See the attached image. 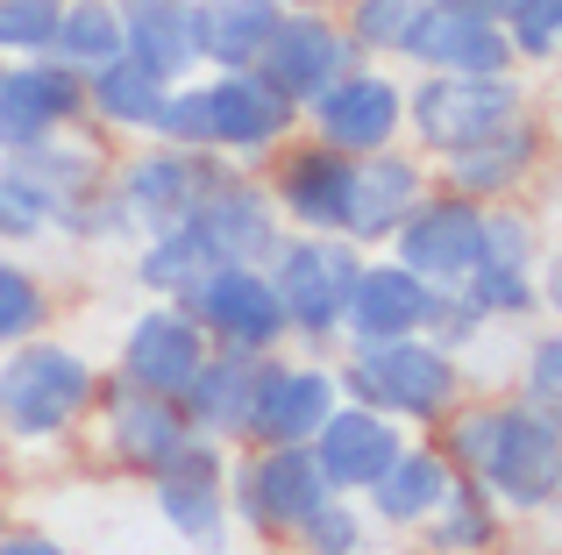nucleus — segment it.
I'll list each match as a JSON object with an SVG mask.
<instances>
[{"mask_svg": "<svg viewBox=\"0 0 562 555\" xmlns=\"http://www.w3.org/2000/svg\"><path fill=\"white\" fill-rule=\"evenodd\" d=\"M43 57L71 65L79 79H86V71H100V65H114V57H128L114 0H65V8H57V29H50V50H43Z\"/></svg>", "mask_w": 562, "mask_h": 555, "instance_id": "nucleus-34", "label": "nucleus"}, {"mask_svg": "<svg viewBox=\"0 0 562 555\" xmlns=\"http://www.w3.org/2000/svg\"><path fill=\"white\" fill-rule=\"evenodd\" d=\"M398 555H420V548H398Z\"/></svg>", "mask_w": 562, "mask_h": 555, "instance_id": "nucleus-49", "label": "nucleus"}, {"mask_svg": "<svg viewBox=\"0 0 562 555\" xmlns=\"http://www.w3.org/2000/svg\"><path fill=\"white\" fill-rule=\"evenodd\" d=\"M200 100H206V157H221V165L263 171L300 136V107L278 100L257 71H200Z\"/></svg>", "mask_w": 562, "mask_h": 555, "instance_id": "nucleus-8", "label": "nucleus"}, {"mask_svg": "<svg viewBox=\"0 0 562 555\" xmlns=\"http://www.w3.org/2000/svg\"><path fill=\"white\" fill-rule=\"evenodd\" d=\"M221 491H228L235 534H249V542H263V548H285L292 534H300V520L314 513L321 499H335L306 449H228Z\"/></svg>", "mask_w": 562, "mask_h": 555, "instance_id": "nucleus-6", "label": "nucleus"}, {"mask_svg": "<svg viewBox=\"0 0 562 555\" xmlns=\"http://www.w3.org/2000/svg\"><path fill=\"white\" fill-rule=\"evenodd\" d=\"M541 171H549V122H541V114H520V122H506L498 136L470 143V150H456V157H435V185L456 193V200H470V207L527 200Z\"/></svg>", "mask_w": 562, "mask_h": 555, "instance_id": "nucleus-13", "label": "nucleus"}, {"mask_svg": "<svg viewBox=\"0 0 562 555\" xmlns=\"http://www.w3.org/2000/svg\"><path fill=\"white\" fill-rule=\"evenodd\" d=\"M513 399L535 406V414H562V335L541 328L520 349V377H513Z\"/></svg>", "mask_w": 562, "mask_h": 555, "instance_id": "nucleus-40", "label": "nucleus"}, {"mask_svg": "<svg viewBox=\"0 0 562 555\" xmlns=\"http://www.w3.org/2000/svg\"><path fill=\"white\" fill-rule=\"evenodd\" d=\"M420 8H427V0H342V8H335V22L349 29L357 57H371V65H392Z\"/></svg>", "mask_w": 562, "mask_h": 555, "instance_id": "nucleus-37", "label": "nucleus"}, {"mask_svg": "<svg viewBox=\"0 0 562 555\" xmlns=\"http://www.w3.org/2000/svg\"><path fill=\"white\" fill-rule=\"evenodd\" d=\"M470 8H477V14H492V22H506V14L520 8V0H470Z\"/></svg>", "mask_w": 562, "mask_h": 555, "instance_id": "nucleus-45", "label": "nucleus"}, {"mask_svg": "<svg viewBox=\"0 0 562 555\" xmlns=\"http://www.w3.org/2000/svg\"><path fill=\"white\" fill-rule=\"evenodd\" d=\"M8 463H14V449H8V442H0V471H8Z\"/></svg>", "mask_w": 562, "mask_h": 555, "instance_id": "nucleus-47", "label": "nucleus"}, {"mask_svg": "<svg viewBox=\"0 0 562 555\" xmlns=\"http://www.w3.org/2000/svg\"><path fill=\"white\" fill-rule=\"evenodd\" d=\"M0 555H71L65 542H57V534H43V528H0Z\"/></svg>", "mask_w": 562, "mask_h": 555, "instance_id": "nucleus-44", "label": "nucleus"}, {"mask_svg": "<svg viewBox=\"0 0 562 555\" xmlns=\"http://www.w3.org/2000/svg\"><path fill=\"white\" fill-rule=\"evenodd\" d=\"M221 477H228V449L206 442V434H192L186 456H179V463H165V471L150 477V506H157V520H165V534H171V542H186L192 555L228 548V534H235Z\"/></svg>", "mask_w": 562, "mask_h": 555, "instance_id": "nucleus-20", "label": "nucleus"}, {"mask_svg": "<svg viewBox=\"0 0 562 555\" xmlns=\"http://www.w3.org/2000/svg\"><path fill=\"white\" fill-rule=\"evenodd\" d=\"M484 335H492V328H484V320L463 306V292H441V299H435V320H427V342H441L449 356H470V349H477Z\"/></svg>", "mask_w": 562, "mask_h": 555, "instance_id": "nucleus-43", "label": "nucleus"}, {"mask_svg": "<svg viewBox=\"0 0 562 555\" xmlns=\"http://www.w3.org/2000/svg\"><path fill=\"white\" fill-rule=\"evenodd\" d=\"M435 299H441V292L427 285V278H413L406 264H392L384 250H371V257H363V271H357V285H349V306H342V349L427 335Z\"/></svg>", "mask_w": 562, "mask_h": 555, "instance_id": "nucleus-21", "label": "nucleus"}, {"mask_svg": "<svg viewBox=\"0 0 562 555\" xmlns=\"http://www.w3.org/2000/svg\"><path fill=\"white\" fill-rule=\"evenodd\" d=\"M513 534V520L498 513V499L470 477H456V491L427 513L420 528V555H498Z\"/></svg>", "mask_w": 562, "mask_h": 555, "instance_id": "nucleus-30", "label": "nucleus"}, {"mask_svg": "<svg viewBox=\"0 0 562 555\" xmlns=\"http://www.w3.org/2000/svg\"><path fill=\"white\" fill-rule=\"evenodd\" d=\"M456 491V463L441 456L427 434H413L406 449H398L392 463H384V477L371 491H363V513H371V528L378 534H420L427 528V513H435L441 499Z\"/></svg>", "mask_w": 562, "mask_h": 555, "instance_id": "nucleus-26", "label": "nucleus"}, {"mask_svg": "<svg viewBox=\"0 0 562 555\" xmlns=\"http://www.w3.org/2000/svg\"><path fill=\"white\" fill-rule=\"evenodd\" d=\"M171 86L157 71H143L136 57H114V65L86 71V122L100 136H122V143H150L157 136V107H165Z\"/></svg>", "mask_w": 562, "mask_h": 555, "instance_id": "nucleus-29", "label": "nucleus"}, {"mask_svg": "<svg viewBox=\"0 0 562 555\" xmlns=\"http://www.w3.org/2000/svg\"><path fill=\"white\" fill-rule=\"evenodd\" d=\"M0 79H8V57H0Z\"/></svg>", "mask_w": 562, "mask_h": 555, "instance_id": "nucleus-48", "label": "nucleus"}, {"mask_svg": "<svg viewBox=\"0 0 562 555\" xmlns=\"http://www.w3.org/2000/svg\"><path fill=\"white\" fill-rule=\"evenodd\" d=\"M257 179H263V193H271V207H278L285 228H300V236H342L357 157L328 150V143H314V136H292Z\"/></svg>", "mask_w": 562, "mask_h": 555, "instance_id": "nucleus-15", "label": "nucleus"}, {"mask_svg": "<svg viewBox=\"0 0 562 555\" xmlns=\"http://www.w3.org/2000/svg\"><path fill=\"white\" fill-rule=\"evenodd\" d=\"M100 385H108L100 356L65 342L57 328L0 349V442L29 449V456L79 442L100 406Z\"/></svg>", "mask_w": 562, "mask_h": 555, "instance_id": "nucleus-2", "label": "nucleus"}, {"mask_svg": "<svg viewBox=\"0 0 562 555\" xmlns=\"http://www.w3.org/2000/svg\"><path fill=\"white\" fill-rule=\"evenodd\" d=\"M535 114V79L527 71H498V79H441V71H413L406 79V150L456 157L470 143L498 136L506 122Z\"/></svg>", "mask_w": 562, "mask_h": 555, "instance_id": "nucleus-5", "label": "nucleus"}, {"mask_svg": "<svg viewBox=\"0 0 562 555\" xmlns=\"http://www.w3.org/2000/svg\"><path fill=\"white\" fill-rule=\"evenodd\" d=\"M214 271V257H206V242L192 236V228H157V236H143L136 250H128V285L143 292V299H186L200 278Z\"/></svg>", "mask_w": 562, "mask_h": 555, "instance_id": "nucleus-33", "label": "nucleus"}, {"mask_svg": "<svg viewBox=\"0 0 562 555\" xmlns=\"http://www.w3.org/2000/svg\"><path fill=\"white\" fill-rule=\"evenodd\" d=\"M186 228L206 242L214 264H257V271L271 264V250L285 242V222H278L263 179L243 171V165H221L214 179H206V193H200V207L186 214Z\"/></svg>", "mask_w": 562, "mask_h": 555, "instance_id": "nucleus-16", "label": "nucleus"}, {"mask_svg": "<svg viewBox=\"0 0 562 555\" xmlns=\"http://www.w3.org/2000/svg\"><path fill=\"white\" fill-rule=\"evenodd\" d=\"M206 349L214 342L192 328V314L179 299H143L136 314H128L122 342H114L108 377H122V385H136V392H157V399H186V385L200 377Z\"/></svg>", "mask_w": 562, "mask_h": 555, "instance_id": "nucleus-14", "label": "nucleus"}, {"mask_svg": "<svg viewBox=\"0 0 562 555\" xmlns=\"http://www.w3.org/2000/svg\"><path fill=\"white\" fill-rule=\"evenodd\" d=\"M398 65L441 71V79H498V71H520L506 50V29L492 14H477L470 0H427L413 14L406 43H398Z\"/></svg>", "mask_w": 562, "mask_h": 555, "instance_id": "nucleus-18", "label": "nucleus"}, {"mask_svg": "<svg viewBox=\"0 0 562 555\" xmlns=\"http://www.w3.org/2000/svg\"><path fill=\"white\" fill-rule=\"evenodd\" d=\"M263 363L271 356H243V349H206L200 377L186 385V420L192 434L221 449H243L249 442V406H257V385H263Z\"/></svg>", "mask_w": 562, "mask_h": 555, "instance_id": "nucleus-27", "label": "nucleus"}, {"mask_svg": "<svg viewBox=\"0 0 562 555\" xmlns=\"http://www.w3.org/2000/svg\"><path fill=\"white\" fill-rule=\"evenodd\" d=\"M0 171H8L29 200H43V214L57 222V214H71L79 200H93L100 185H108L114 150L100 136H86V128H65V136H43V143L8 150V157H0Z\"/></svg>", "mask_w": 562, "mask_h": 555, "instance_id": "nucleus-22", "label": "nucleus"}, {"mask_svg": "<svg viewBox=\"0 0 562 555\" xmlns=\"http://www.w3.org/2000/svg\"><path fill=\"white\" fill-rule=\"evenodd\" d=\"M221 171V157H200V150H171V143H128L108 171V193L122 200L128 228L157 236V228H179L192 207H200L206 179Z\"/></svg>", "mask_w": 562, "mask_h": 555, "instance_id": "nucleus-10", "label": "nucleus"}, {"mask_svg": "<svg viewBox=\"0 0 562 555\" xmlns=\"http://www.w3.org/2000/svg\"><path fill=\"white\" fill-rule=\"evenodd\" d=\"M285 8L292 0H192L186 8L192 71H249Z\"/></svg>", "mask_w": 562, "mask_h": 555, "instance_id": "nucleus-28", "label": "nucleus"}, {"mask_svg": "<svg viewBox=\"0 0 562 555\" xmlns=\"http://www.w3.org/2000/svg\"><path fill=\"white\" fill-rule=\"evenodd\" d=\"M413 434L398 428V420L371 414V406L342 399L328 420L314 428V442H306V456H314V471L328 477V491H342V499H363V491L384 477V463L406 449Z\"/></svg>", "mask_w": 562, "mask_h": 555, "instance_id": "nucleus-25", "label": "nucleus"}, {"mask_svg": "<svg viewBox=\"0 0 562 555\" xmlns=\"http://www.w3.org/2000/svg\"><path fill=\"white\" fill-rule=\"evenodd\" d=\"M342 406V385H335V356H292L278 349L263 363L257 406H249V442L243 449H306L314 428Z\"/></svg>", "mask_w": 562, "mask_h": 555, "instance_id": "nucleus-17", "label": "nucleus"}, {"mask_svg": "<svg viewBox=\"0 0 562 555\" xmlns=\"http://www.w3.org/2000/svg\"><path fill=\"white\" fill-rule=\"evenodd\" d=\"M50 236V214H43V200H29L22 185L8 179V171H0V250H36V242Z\"/></svg>", "mask_w": 562, "mask_h": 555, "instance_id": "nucleus-42", "label": "nucleus"}, {"mask_svg": "<svg viewBox=\"0 0 562 555\" xmlns=\"http://www.w3.org/2000/svg\"><path fill=\"white\" fill-rule=\"evenodd\" d=\"M0 157H8V143H0Z\"/></svg>", "mask_w": 562, "mask_h": 555, "instance_id": "nucleus-50", "label": "nucleus"}, {"mask_svg": "<svg viewBox=\"0 0 562 555\" xmlns=\"http://www.w3.org/2000/svg\"><path fill=\"white\" fill-rule=\"evenodd\" d=\"M57 328V292L29 257L0 250V349L29 342V335H50Z\"/></svg>", "mask_w": 562, "mask_h": 555, "instance_id": "nucleus-35", "label": "nucleus"}, {"mask_svg": "<svg viewBox=\"0 0 562 555\" xmlns=\"http://www.w3.org/2000/svg\"><path fill=\"white\" fill-rule=\"evenodd\" d=\"M86 428H93L100 463H114L122 477H143V485L192 449L186 406L179 399H157V392H136V385H122V377L100 385V406H93Z\"/></svg>", "mask_w": 562, "mask_h": 555, "instance_id": "nucleus-9", "label": "nucleus"}, {"mask_svg": "<svg viewBox=\"0 0 562 555\" xmlns=\"http://www.w3.org/2000/svg\"><path fill=\"white\" fill-rule=\"evenodd\" d=\"M65 0H0V57H43L50 50V29Z\"/></svg>", "mask_w": 562, "mask_h": 555, "instance_id": "nucleus-41", "label": "nucleus"}, {"mask_svg": "<svg viewBox=\"0 0 562 555\" xmlns=\"http://www.w3.org/2000/svg\"><path fill=\"white\" fill-rule=\"evenodd\" d=\"M335 385H342V399H357V406H371V414L398 420L406 434H435L441 420L470 399L463 356H449V349L427 342V335L335 349Z\"/></svg>", "mask_w": 562, "mask_h": 555, "instance_id": "nucleus-3", "label": "nucleus"}, {"mask_svg": "<svg viewBox=\"0 0 562 555\" xmlns=\"http://www.w3.org/2000/svg\"><path fill=\"white\" fill-rule=\"evenodd\" d=\"M498 29H506V50L520 71H549L562 57V0H520Z\"/></svg>", "mask_w": 562, "mask_h": 555, "instance_id": "nucleus-39", "label": "nucleus"}, {"mask_svg": "<svg viewBox=\"0 0 562 555\" xmlns=\"http://www.w3.org/2000/svg\"><path fill=\"white\" fill-rule=\"evenodd\" d=\"M463 306L484 320V328H498V320H535L541 306H555V250L541 257L535 271H513V264H477L463 278Z\"/></svg>", "mask_w": 562, "mask_h": 555, "instance_id": "nucleus-32", "label": "nucleus"}, {"mask_svg": "<svg viewBox=\"0 0 562 555\" xmlns=\"http://www.w3.org/2000/svg\"><path fill=\"white\" fill-rule=\"evenodd\" d=\"M214 555H228V548H214Z\"/></svg>", "mask_w": 562, "mask_h": 555, "instance_id": "nucleus-52", "label": "nucleus"}, {"mask_svg": "<svg viewBox=\"0 0 562 555\" xmlns=\"http://www.w3.org/2000/svg\"><path fill=\"white\" fill-rule=\"evenodd\" d=\"M435 193V165H427L420 150H378V157H357V179H349V222H342V236L357 242L363 257L384 250L392 242V228L406 222L420 200Z\"/></svg>", "mask_w": 562, "mask_h": 555, "instance_id": "nucleus-23", "label": "nucleus"}, {"mask_svg": "<svg viewBox=\"0 0 562 555\" xmlns=\"http://www.w3.org/2000/svg\"><path fill=\"white\" fill-rule=\"evenodd\" d=\"M384 257L406 264L413 278H427L435 292H456L470 271H477V257H484V207H470V200H456V193L435 185V193L392 228Z\"/></svg>", "mask_w": 562, "mask_h": 555, "instance_id": "nucleus-19", "label": "nucleus"}, {"mask_svg": "<svg viewBox=\"0 0 562 555\" xmlns=\"http://www.w3.org/2000/svg\"><path fill=\"white\" fill-rule=\"evenodd\" d=\"M0 528H8V513H0Z\"/></svg>", "mask_w": 562, "mask_h": 555, "instance_id": "nucleus-51", "label": "nucleus"}, {"mask_svg": "<svg viewBox=\"0 0 562 555\" xmlns=\"http://www.w3.org/2000/svg\"><path fill=\"white\" fill-rule=\"evenodd\" d=\"M292 8H321V14H335V8H342V0H292Z\"/></svg>", "mask_w": 562, "mask_h": 555, "instance_id": "nucleus-46", "label": "nucleus"}, {"mask_svg": "<svg viewBox=\"0 0 562 555\" xmlns=\"http://www.w3.org/2000/svg\"><path fill=\"white\" fill-rule=\"evenodd\" d=\"M300 136L328 143L342 157H378L406 143V79L392 65H349L314 107H300Z\"/></svg>", "mask_w": 562, "mask_h": 555, "instance_id": "nucleus-7", "label": "nucleus"}, {"mask_svg": "<svg viewBox=\"0 0 562 555\" xmlns=\"http://www.w3.org/2000/svg\"><path fill=\"white\" fill-rule=\"evenodd\" d=\"M541 257H549V222H541L535 207H520V200H506V207H484V257H477V264L535 271Z\"/></svg>", "mask_w": 562, "mask_h": 555, "instance_id": "nucleus-38", "label": "nucleus"}, {"mask_svg": "<svg viewBox=\"0 0 562 555\" xmlns=\"http://www.w3.org/2000/svg\"><path fill=\"white\" fill-rule=\"evenodd\" d=\"M65 128H86V79L57 57H14L0 79V143L22 150Z\"/></svg>", "mask_w": 562, "mask_h": 555, "instance_id": "nucleus-24", "label": "nucleus"}, {"mask_svg": "<svg viewBox=\"0 0 562 555\" xmlns=\"http://www.w3.org/2000/svg\"><path fill=\"white\" fill-rule=\"evenodd\" d=\"M357 271H363V250L349 236H300V228H285L263 278H271L278 306H285V335L300 356H335L342 349V306H349Z\"/></svg>", "mask_w": 562, "mask_h": 555, "instance_id": "nucleus-4", "label": "nucleus"}, {"mask_svg": "<svg viewBox=\"0 0 562 555\" xmlns=\"http://www.w3.org/2000/svg\"><path fill=\"white\" fill-rule=\"evenodd\" d=\"M427 442L456 463V477L484 485L506 520H555L562 506V414L520 399H463Z\"/></svg>", "mask_w": 562, "mask_h": 555, "instance_id": "nucleus-1", "label": "nucleus"}, {"mask_svg": "<svg viewBox=\"0 0 562 555\" xmlns=\"http://www.w3.org/2000/svg\"><path fill=\"white\" fill-rule=\"evenodd\" d=\"M292 555H378V528H371V513H363L357 499H321L314 513L300 520V534L285 542Z\"/></svg>", "mask_w": 562, "mask_h": 555, "instance_id": "nucleus-36", "label": "nucleus"}, {"mask_svg": "<svg viewBox=\"0 0 562 555\" xmlns=\"http://www.w3.org/2000/svg\"><path fill=\"white\" fill-rule=\"evenodd\" d=\"M349 65H363L357 57V43H349V29L335 22V14H321V8H285L278 14V29H271V43L257 50V79L271 86L278 100H292V107H314L321 93H328L335 79H342Z\"/></svg>", "mask_w": 562, "mask_h": 555, "instance_id": "nucleus-12", "label": "nucleus"}, {"mask_svg": "<svg viewBox=\"0 0 562 555\" xmlns=\"http://www.w3.org/2000/svg\"><path fill=\"white\" fill-rule=\"evenodd\" d=\"M186 8L192 0H114L122 14V50L165 86L192 79V43H186Z\"/></svg>", "mask_w": 562, "mask_h": 555, "instance_id": "nucleus-31", "label": "nucleus"}, {"mask_svg": "<svg viewBox=\"0 0 562 555\" xmlns=\"http://www.w3.org/2000/svg\"><path fill=\"white\" fill-rule=\"evenodd\" d=\"M179 306L192 314V328H200L214 349H243V356H278V349H292L285 306H278L271 278L257 264H214Z\"/></svg>", "mask_w": 562, "mask_h": 555, "instance_id": "nucleus-11", "label": "nucleus"}]
</instances>
